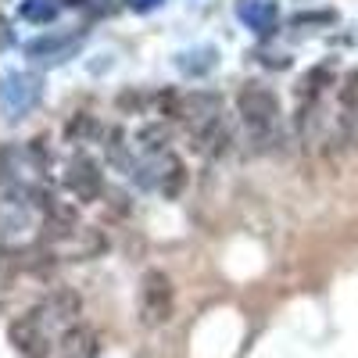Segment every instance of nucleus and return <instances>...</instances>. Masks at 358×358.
I'll return each mask as SVG.
<instances>
[{"instance_id": "1", "label": "nucleus", "mask_w": 358, "mask_h": 358, "mask_svg": "<svg viewBox=\"0 0 358 358\" xmlns=\"http://www.w3.org/2000/svg\"><path fill=\"white\" fill-rule=\"evenodd\" d=\"M172 305H176V294H172V280L165 273H147L140 280L136 290V312L143 326H165L172 319Z\"/></svg>"}, {"instance_id": "2", "label": "nucleus", "mask_w": 358, "mask_h": 358, "mask_svg": "<svg viewBox=\"0 0 358 358\" xmlns=\"http://www.w3.org/2000/svg\"><path fill=\"white\" fill-rule=\"evenodd\" d=\"M11 344L25 358H47L50 355V334L33 315H22V319L11 322Z\"/></svg>"}, {"instance_id": "3", "label": "nucleus", "mask_w": 358, "mask_h": 358, "mask_svg": "<svg viewBox=\"0 0 358 358\" xmlns=\"http://www.w3.org/2000/svg\"><path fill=\"white\" fill-rule=\"evenodd\" d=\"M241 111H244L251 129H265V126L276 122L280 101H276V94H268V90H262V86H248L241 94Z\"/></svg>"}, {"instance_id": "4", "label": "nucleus", "mask_w": 358, "mask_h": 358, "mask_svg": "<svg viewBox=\"0 0 358 358\" xmlns=\"http://www.w3.org/2000/svg\"><path fill=\"white\" fill-rule=\"evenodd\" d=\"M62 358H97V334L90 326H72L62 334Z\"/></svg>"}, {"instance_id": "5", "label": "nucleus", "mask_w": 358, "mask_h": 358, "mask_svg": "<svg viewBox=\"0 0 358 358\" xmlns=\"http://www.w3.org/2000/svg\"><path fill=\"white\" fill-rule=\"evenodd\" d=\"M69 187L83 197V201H90V197H97V190H101V172L90 165L86 158H79L72 169H69Z\"/></svg>"}, {"instance_id": "6", "label": "nucleus", "mask_w": 358, "mask_h": 358, "mask_svg": "<svg viewBox=\"0 0 358 358\" xmlns=\"http://www.w3.org/2000/svg\"><path fill=\"white\" fill-rule=\"evenodd\" d=\"M241 18H248L258 33H265V25H273V18H276V4H268V0H244Z\"/></svg>"}, {"instance_id": "7", "label": "nucleus", "mask_w": 358, "mask_h": 358, "mask_svg": "<svg viewBox=\"0 0 358 358\" xmlns=\"http://www.w3.org/2000/svg\"><path fill=\"white\" fill-rule=\"evenodd\" d=\"M69 43H72V40H54V36H47V40H33L25 50L33 54V57H40V54H47V57H50V54H57V50L69 47ZM50 62H54V57H50Z\"/></svg>"}, {"instance_id": "8", "label": "nucleus", "mask_w": 358, "mask_h": 358, "mask_svg": "<svg viewBox=\"0 0 358 358\" xmlns=\"http://www.w3.org/2000/svg\"><path fill=\"white\" fill-rule=\"evenodd\" d=\"M136 8H151V4H158V0H133Z\"/></svg>"}]
</instances>
